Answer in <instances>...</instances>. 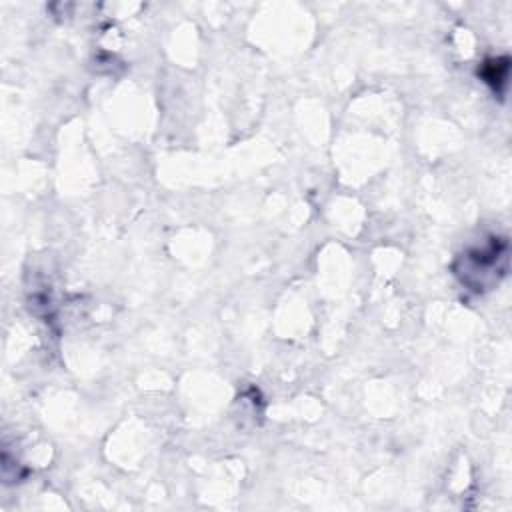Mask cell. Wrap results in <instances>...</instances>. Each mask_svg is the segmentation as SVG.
Wrapping results in <instances>:
<instances>
[{
    "instance_id": "1",
    "label": "cell",
    "mask_w": 512,
    "mask_h": 512,
    "mask_svg": "<svg viewBox=\"0 0 512 512\" xmlns=\"http://www.w3.org/2000/svg\"><path fill=\"white\" fill-rule=\"evenodd\" d=\"M508 268V242L504 238H490L486 244L466 250L454 270L462 284L474 292L488 290L498 284Z\"/></svg>"
}]
</instances>
